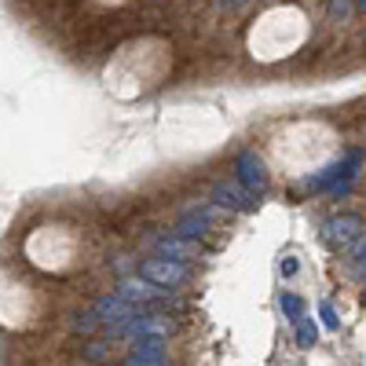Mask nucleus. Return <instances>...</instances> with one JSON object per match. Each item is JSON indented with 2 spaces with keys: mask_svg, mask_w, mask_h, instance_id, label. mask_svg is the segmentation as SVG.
Returning <instances> with one entry per match:
<instances>
[{
  "mask_svg": "<svg viewBox=\"0 0 366 366\" xmlns=\"http://www.w3.org/2000/svg\"><path fill=\"white\" fill-rule=\"evenodd\" d=\"M176 51H172L169 37L161 34H136L125 45L114 48V56L103 66V88L114 99L132 103L139 95H150L154 88L169 81Z\"/></svg>",
  "mask_w": 366,
  "mask_h": 366,
  "instance_id": "1",
  "label": "nucleus"
},
{
  "mask_svg": "<svg viewBox=\"0 0 366 366\" xmlns=\"http://www.w3.org/2000/svg\"><path fill=\"white\" fill-rule=\"evenodd\" d=\"M311 40V15L300 4H271L245 26V56L260 66L293 59Z\"/></svg>",
  "mask_w": 366,
  "mask_h": 366,
  "instance_id": "2",
  "label": "nucleus"
},
{
  "mask_svg": "<svg viewBox=\"0 0 366 366\" xmlns=\"http://www.w3.org/2000/svg\"><path fill=\"white\" fill-rule=\"evenodd\" d=\"M333 132L322 121H297V125H286L282 132L275 136L271 150L275 154H282L286 161L293 154H308V165L322 169L326 161L333 158Z\"/></svg>",
  "mask_w": 366,
  "mask_h": 366,
  "instance_id": "3",
  "label": "nucleus"
},
{
  "mask_svg": "<svg viewBox=\"0 0 366 366\" xmlns=\"http://www.w3.org/2000/svg\"><path fill=\"white\" fill-rule=\"evenodd\" d=\"M26 256L40 271H66L73 260V239L62 228H37L26 239Z\"/></svg>",
  "mask_w": 366,
  "mask_h": 366,
  "instance_id": "4",
  "label": "nucleus"
},
{
  "mask_svg": "<svg viewBox=\"0 0 366 366\" xmlns=\"http://www.w3.org/2000/svg\"><path fill=\"white\" fill-rule=\"evenodd\" d=\"M99 8H125V4H132V0H95Z\"/></svg>",
  "mask_w": 366,
  "mask_h": 366,
  "instance_id": "5",
  "label": "nucleus"
}]
</instances>
